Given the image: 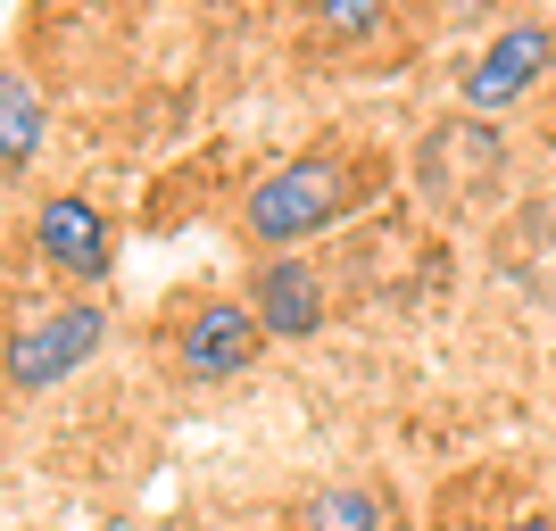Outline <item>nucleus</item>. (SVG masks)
Returning <instances> with one entry per match:
<instances>
[{
  "label": "nucleus",
  "instance_id": "f257e3e1",
  "mask_svg": "<svg viewBox=\"0 0 556 531\" xmlns=\"http://www.w3.org/2000/svg\"><path fill=\"white\" fill-rule=\"evenodd\" d=\"M349 208H357V166L341 150H307V159L266 166L241 191V241L266 257H307V241L332 232Z\"/></svg>",
  "mask_w": 556,
  "mask_h": 531
},
{
  "label": "nucleus",
  "instance_id": "f03ea898",
  "mask_svg": "<svg viewBox=\"0 0 556 531\" xmlns=\"http://www.w3.org/2000/svg\"><path fill=\"white\" fill-rule=\"evenodd\" d=\"M100 341H109V307L100 300H67V307H50V316L17 324L9 332V391L34 399L50 391V382H67L75 366H92Z\"/></svg>",
  "mask_w": 556,
  "mask_h": 531
},
{
  "label": "nucleus",
  "instance_id": "7ed1b4c3",
  "mask_svg": "<svg viewBox=\"0 0 556 531\" xmlns=\"http://www.w3.org/2000/svg\"><path fill=\"white\" fill-rule=\"evenodd\" d=\"M175 366L191 382H232V374H250L266 357V324H257L250 300H232V291H208V300H191L175 316Z\"/></svg>",
  "mask_w": 556,
  "mask_h": 531
},
{
  "label": "nucleus",
  "instance_id": "20e7f679",
  "mask_svg": "<svg viewBox=\"0 0 556 531\" xmlns=\"http://www.w3.org/2000/svg\"><path fill=\"white\" fill-rule=\"evenodd\" d=\"M548 75H556V25L548 17H507L482 42V59L465 67V109H482V116L515 109V100H532Z\"/></svg>",
  "mask_w": 556,
  "mask_h": 531
},
{
  "label": "nucleus",
  "instance_id": "39448f33",
  "mask_svg": "<svg viewBox=\"0 0 556 531\" xmlns=\"http://www.w3.org/2000/svg\"><path fill=\"white\" fill-rule=\"evenodd\" d=\"M34 250H42V266H50L59 282L92 291V282H109L116 232H109V216H100L84 191H59V200H42V208H34Z\"/></svg>",
  "mask_w": 556,
  "mask_h": 531
},
{
  "label": "nucleus",
  "instance_id": "423d86ee",
  "mask_svg": "<svg viewBox=\"0 0 556 531\" xmlns=\"http://www.w3.org/2000/svg\"><path fill=\"white\" fill-rule=\"evenodd\" d=\"M250 307L266 324V341H316L325 332V275L307 257H257Z\"/></svg>",
  "mask_w": 556,
  "mask_h": 531
},
{
  "label": "nucleus",
  "instance_id": "0eeeda50",
  "mask_svg": "<svg viewBox=\"0 0 556 531\" xmlns=\"http://www.w3.org/2000/svg\"><path fill=\"white\" fill-rule=\"evenodd\" d=\"M34 150H42V92H34V75L9 67V75H0V166L25 175Z\"/></svg>",
  "mask_w": 556,
  "mask_h": 531
},
{
  "label": "nucleus",
  "instance_id": "6e6552de",
  "mask_svg": "<svg viewBox=\"0 0 556 531\" xmlns=\"http://www.w3.org/2000/svg\"><path fill=\"white\" fill-rule=\"evenodd\" d=\"M300 531H382V498L366 482H332L300 507Z\"/></svg>",
  "mask_w": 556,
  "mask_h": 531
},
{
  "label": "nucleus",
  "instance_id": "1a4fd4ad",
  "mask_svg": "<svg viewBox=\"0 0 556 531\" xmlns=\"http://www.w3.org/2000/svg\"><path fill=\"white\" fill-rule=\"evenodd\" d=\"M316 25H325V34H374L382 9H374V0H316Z\"/></svg>",
  "mask_w": 556,
  "mask_h": 531
},
{
  "label": "nucleus",
  "instance_id": "9d476101",
  "mask_svg": "<svg viewBox=\"0 0 556 531\" xmlns=\"http://www.w3.org/2000/svg\"><path fill=\"white\" fill-rule=\"evenodd\" d=\"M507 531H556V515H523V523H507Z\"/></svg>",
  "mask_w": 556,
  "mask_h": 531
}]
</instances>
